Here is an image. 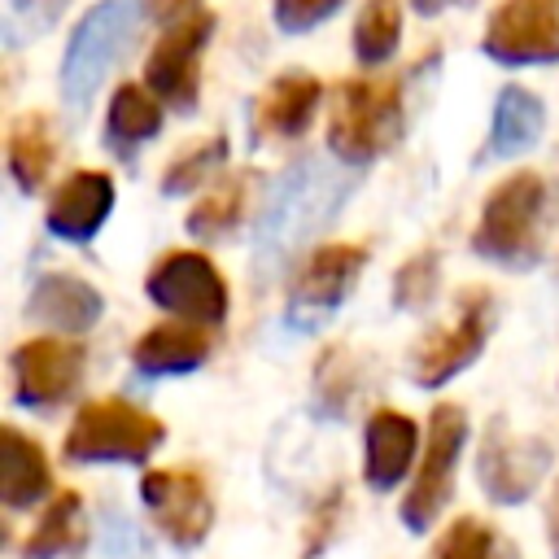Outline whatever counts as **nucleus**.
Listing matches in <instances>:
<instances>
[{"label": "nucleus", "instance_id": "2f4dec72", "mask_svg": "<svg viewBox=\"0 0 559 559\" xmlns=\"http://www.w3.org/2000/svg\"><path fill=\"white\" fill-rule=\"evenodd\" d=\"M66 4L70 0H9V9H13V22L26 31V35H39V31H48L61 13H66Z\"/></svg>", "mask_w": 559, "mask_h": 559}, {"label": "nucleus", "instance_id": "412c9836", "mask_svg": "<svg viewBox=\"0 0 559 559\" xmlns=\"http://www.w3.org/2000/svg\"><path fill=\"white\" fill-rule=\"evenodd\" d=\"M48 485H52V472L39 441L4 424L0 428V502L9 511H26L48 493Z\"/></svg>", "mask_w": 559, "mask_h": 559}, {"label": "nucleus", "instance_id": "cd10ccee", "mask_svg": "<svg viewBox=\"0 0 559 559\" xmlns=\"http://www.w3.org/2000/svg\"><path fill=\"white\" fill-rule=\"evenodd\" d=\"M227 162V135H205L197 144H188L183 153H175L162 170V192L166 197H183V192H197L218 166Z\"/></svg>", "mask_w": 559, "mask_h": 559}, {"label": "nucleus", "instance_id": "f3484780", "mask_svg": "<svg viewBox=\"0 0 559 559\" xmlns=\"http://www.w3.org/2000/svg\"><path fill=\"white\" fill-rule=\"evenodd\" d=\"M323 83L314 74H280L262 87V96L253 100V131L262 140H297L319 109Z\"/></svg>", "mask_w": 559, "mask_h": 559}, {"label": "nucleus", "instance_id": "473e14b6", "mask_svg": "<svg viewBox=\"0 0 559 559\" xmlns=\"http://www.w3.org/2000/svg\"><path fill=\"white\" fill-rule=\"evenodd\" d=\"M336 515H341V493L332 489V493H328V502H319V511H314V520H310V528H306V546H301V550H306V559H310V555H319V550L328 546Z\"/></svg>", "mask_w": 559, "mask_h": 559}, {"label": "nucleus", "instance_id": "0eeeda50", "mask_svg": "<svg viewBox=\"0 0 559 559\" xmlns=\"http://www.w3.org/2000/svg\"><path fill=\"white\" fill-rule=\"evenodd\" d=\"M367 266V249L362 245H349V240H336V245H319L293 275L288 284V297H284V323L293 332H314L323 328L341 301L349 297V288L358 284Z\"/></svg>", "mask_w": 559, "mask_h": 559}, {"label": "nucleus", "instance_id": "9d476101", "mask_svg": "<svg viewBox=\"0 0 559 559\" xmlns=\"http://www.w3.org/2000/svg\"><path fill=\"white\" fill-rule=\"evenodd\" d=\"M140 502L148 507L153 524L179 546L192 550L214 528V498L197 467H153L140 476Z\"/></svg>", "mask_w": 559, "mask_h": 559}, {"label": "nucleus", "instance_id": "b1692460", "mask_svg": "<svg viewBox=\"0 0 559 559\" xmlns=\"http://www.w3.org/2000/svg\"><path fill=\"white\" fill-rule=\"evenodd\" d=\"M258 175L253 170H236L227 179H218L192 210H188V231L210 240V236H223L231 231L240 218H245V205H249V192H253Z\"/></svg>", "mask_w": 559, "mask_h": 559}, {"label": "nucleus", "instance_id": "f8f14e48", "mask_svg": "<svg viewBox=\"0 0 559 559\" xmlns=\"http://www.w3.org/2000/svg\"><path fill=\"white\" fill-rule=\"evenodd\" d=\"M214 35V13L201 9L179 26H166L144 66V87L175 114H192L201 100V52Z\"/></svg>", "mask_w": 559, "mask_h": 559}, {"label": "nucleus", "instance_id": "c85d7f7f", "mask_svg": "<svg viewBox=\"0 0 559 559\" xmlns=\"http://www.w3.org/2000/svg\"><path fill=\"white\" fill-rule=\"evenodd\" d=\"M428 559H498V533L476 515H459L432 542Z\"/></svg>", "mask_w": 559, "mask_h": 559}, {"label": "nucleus", "instance_id": "f257e3e1", "mask_svg": "<svg viewBox=\"0 0 559 559\" xmlns=\"http://www.w3.org/2000/svg\"><path fill=\"white\" fill-rule=\"evenodd\" d=\"M345 197H349V179L341 170H332L328 162L306 157V162L288 166L258 214V231H253L258 258L262 262L288 258L310 231H319L341 210Z\"/></svg>", "mask_w": 559, "mask_h": 559}, {"label": "nucleus", "instance_id": "5701e85b", "mask_svg": "<svg viewBox=\"0 0 559 559\" xmlns=\"http://www.w3.org/2000/svg\"><path fill=\"white\" fill-rule=\"evenodd\" d=\"M52 162H57V140H52L48 118L44 114L13 118V127H9V175H13V183L22 192L44 188Z\"/></svg>", "mask_w": 559, "mask_h": 559}, {"label": "nucleus", "instance_id": "f03ea898", "mask_svg": "<svg viewBox=\"0 0 559 559\" xmlns=\"http://www.w3.org/2000/svg\"><path fill=\"white\" fill-rule=\"evenodd\" d=\"M406 127L397 79H341L328 109V148L341 166H367Z\"/></svg>", "mask_w": 559, "mask_h": 559}, {"label": "nucleus", "instance_id": "423d86ee", "mask_svg": "<svg viewBox=\"0 0 559 559\" xmlns=\"http://www.w3.org/2000/svg\"><path fill=\"white\" fill-rule=\"evenodd\" d=\"M463 437H467V415L454 402H437L428 415V437H424V454L419 467L411 476V489L402 498V524L411 533H428L437 524V515L450 507L454 493V467L463 454Z\"/></svg>", "mask_w": 559, "mask_h": 559}, {"label": "nucleus", "instance_id": "20e7f679", "mask_svg": "<svg viewBox=\"0 0 559 559\" xmlns=\"http://www.w3.org/2000/svg\"><path fill=\"white\" fill-rule=\"evenodd\" d=\"M135 31H140V4L135 0H100L79 17V26L70 31V44H66V57H61L66 105L83 109L96 96V87L118 66V57L135 39Z\"/></svg>", "mask_w": 559, "mask_h": 559}, {"label": "nucleus", "instance_id": "c9c22d12", "mask_svg": "<svg viewBox=\"0 0 559 559\" xmlns=\"http://www.w3.org/2000/svg\"><path fill=\"white\" fill-rule=\"evenodd\" d=\"M419 9V17H437L441 9H454V4H472V0H411Z\"/></svg>", "mask_w": 559, "mask_h": 559}, {"label": "nucleus", "instance_id": "4be33fe9", "mask_svg": "<svg viewBox=\"0 0 559 559\" xmlns=\"http://www.w3.org/2000/svg\"><path fill=\"white\" fill-rule=\"evenodd\" d=\"M310 393H314V411L323 419H349V411L362 393L358 354L349 345H328L310 371Z\"/></svg>", "mask_w": 559, "mask_h": 559}, {"label": "nucleus", "instance_id": "6e6552de", "mask_svg": "<svg viewBox=\"0 0 559 559\" xmlns=\"http://www.w3.org/2000/svg\"><path fill=\"white\" fill-rule=\"evenodd\" d=\"M493 332V297L480 288H467L459 301V314L441 328H432L415 349H411V380L419 389H441L459 371H467L485 341Z\"/></svg>", "mask_w": 559, "mask_h": 559}, {"label": "nucleus", "instance_id": "a878e982", "mask_svg": "<svg viewBox=\"0 0 559 559\" xmlns=\"http://www.w3.org/2000/svg\"><path fill=\"white\" fill-rule=\"evenodd\" d=\"M162 131V105L148 87L140 83H122L109 100V114H105V135L109 144L118 148H135L144 140H153Z\"/></svg>", "mask_w": 559, "mask_h": 559}, {"label": "nucleus", "instance_id": "39448f33", "mask_svg": "<svg viewBox=\"0 0 559 559\" xmlns=\"http://www.w3.org/2000/svg\"><path fill=\"white\" fill-rule=\"evenodd\" d=\"M166 441V424L127 397H96L87 402L70 432L66 459L74 463H144Z\"/></svg>", "mask_w": 559, "mask_h": 559}, {"label": "nucleus", "instance_id": "f704fd0d", "mask_svg": "<svg viewBox=\"0 0 559 559\" xmlns=\"http://www.w3.org/2000/svg\"><path fill=\"white\" fill-rule=\"evenodd\" d=\"M546 537H550V555L559 559V485H555L550 507H546Z\"/></svg>", "mask_w": 559, "mask_h": 559}, {"label": "nucleus", "instance_id": "ddd939ff", "mask_svg": "<svg viewBox=\"0 0 559 559\" xmlns=\"http://www.w3.org/2000/svg\"><path fill=\"white\" fill-rule=\"evenodd\" d=\"M550 467V445L542 437H520L507 428V419H493L485 428L480 454H476V480L498 507L524 502Z\"/></svg>", "mask_w": 559, "mask_h": 559}, {"label": "nucleus", "instance_id": "72a5a7b5", "mask_svg": "<svg viewBox=\"0 0 559 559\" xmlns=\"http://www.w3.org/2000/svg\"><path fill=\"white\" fill-rule=\"evenodd\" d=\"M148 13H153L162 26H179V22H188L192 13H201V0H148Z\"/></svg>", "mask_w": 559, "mask_h": 559}, {"label": "nucleus", "instance_id": "9b49d317", "mask_svg": "<svg viewBox=\"0 0 559 559\" xmlns=\"http://www.w3.org/2000/svg\"><path fill=\"white\" fill-rule=\"evenodd\" d=\"M480 48L498 66L559 61V0H502L485 22Z\"/></svg>", "mask_w": 559, "mask_h": 559}, {"label": "nucleus", "instance_id": "1a4fd4ad", "mask_svg": "<svg viewBox=\"0 0 559 559\" xmlns=\"http://www.w3.org/2000/svg\"><path fill=\"white\" fill-rule=\"evenodd\" d=\"M144 293L153 306L170 310L183 323L210 328L227 319V280L205 253H192V249L162 253L144 280Z\"/></svg>", "mask_w": 559, "mask_h": 559}, {"label": "nucleus", "instance_id": "7c9ffc66", "mask_svg": "<svg viewBox=\"0 0 559 559\" xmlns=\"http://www.w3.org/2000/svg\"><path fill=\"white\" fill-rule=\"evenodd\" d=\"M345 0H271V17L280 31L288 35H306L314 26H323Z\"/></svg>", "mask_w": 559, "mask_h": 559}, {"label": "nucleus", "instance_id": "4468645a", "mask_svg": "<svg viewBox=\"0 0 559 559\" xmlns=\"http://www.w3.org/2000/svg\"><path fill=\"white\" fill-rule=\"evenodd\" d=\"M83 362H87V354L70 336H31V341H22L9 358L13 402L17 406H39V411L61 406L79 389Z\"/></svg>", "mask_w": 559, "mask_h": 559}, {"label": "nucleus", "instance_id": "7ed1b4c3", "mask_svg": "<svg viewBox=\"0 0 559 559\" xmlns=\"http://www.w3.org/2000/svg\"><path fill=\"white\" fill-rule=\"evenodd\" d=\"M542 214H546V183L537 170L507 175L480 205L472 249L485 262H498L507 271H524L542 253Z\"/></svg>", "mask_w": 559, "mask_h": 559}, {"label": "nucleus", "instance_id": "c756f323", "mask_svg": "<svg viewBox=\"0 0 559 559\" xmlns=\"http://www.w3.org/2000/svg\"><path fill=\"white\" fill-rule=\"evenodd\" d=\"M437 284H441V258H437V249H419V253H411L397 266V275H393V301L402 310H419V306H428L437 297Z\"/></svg>", "mask_w": 559, "mask_h": 559}, {"label": "nucleus", "instance_id": "dca6fc26", "mask_svg": "<svg viewBox=\"0 0 559 559\" xmlns=\"http://www.w3.org/2000/svg\"><path fill=\"white\" fill-rule=\"evenodd\" d=\"M415 445H419V428L411 415L380 406L371 411L367 428H362V476L376 493H389L415 463Z\"/></svg>", "mask_w": 559, "mask_h": 559}, {"label": "nucleus", "instance_id": "bb28decb", "mask_svg": "<svg viewBox=\"0 0 559 559\" xmlns=\"http://www.w3.org/2000/svg\"><path fill=\"white\" fill-rule=\"evenodd\" d=\"M402 44V4L397 0H362L354 17V57L358 66H384Z\"/></svg>", "mask_w": 559, "mask_h": 559}, {"label": "nucleus", "instance_id": "2eb2a0df", "mask_svg": "<svg viewBox=\"0 0 559 559\" xmlns=\"http://www.w3.org/2000/svg\"><path fill=\"white\" fill-rule=\"evenodd\" d=\"M114 179L105 170H74L70 179H61V188L48 197V210H44V227L57 236V240H70V245H87L105 218L114 214Z\"/></svg>", "mask_w": 559, "mask_h": 559}, {"label": "nucleus", "instance_id": "a211bd4d", "mask_svg": "<svg viewBox=\"0 0 559 559\" xmlns=\"http://www.w3.org/2000/svg\"><path fill=\"white\" fill-rule=\"evenodd\" d=\"M26 314L52 332H66V336H79L87 332L100 314H105V297L79 280V275H66V271H52L44 275L35 288H31V301H26Z\"/></svg>", "mask_w": 559, "mask_h": 559}, {"label": "nucleus", "instance_id": "393cba45", "mask_svg": "<svg viewBox=\"0 0 559 559\" xmlns=\"http://www.w3.org/2000/svg\"><path fill=\"white\" fill-rule=\"evenodd\" d=\"M79 542H83V493L61 489L52 507L39 515V524L31 528L22 559H57V555H70Z\"/></svg>", "mask_w": 559, "mask_h": 559}, {"label": "nucleus", "instance_id": "6ab92c4d", "mask_svg": "<svg viewBox=\"0 0 559 559\" xmlns=\"http://www.w3.org/2000/svg\"><path fill=\"white\" fill-rule=\"evenodd\" d=\"M210 349H214V341H210V332L201 323L175 319V323L148 328L131 345V362L144 376H188V371H197L210 358Z\"/></svg>", "mask_w": 559, "mask_h": 559}, {"label": "nucleus", "instance_id": "aec40b11", "mask_svg": "<svg viewBox=\"0 0 559 559\" xmlns=\"http://www.w3.org/2000/svg\"><path fill=\"white\" fill-rule=\"evenodd\" d=\"M546 131V105L537 92L507 83L493 100V118H489V140H485V157L489 162H507L528 153Z\"/></svg>", "mask_w": 559, "mask_h": 559}]
</instances>
